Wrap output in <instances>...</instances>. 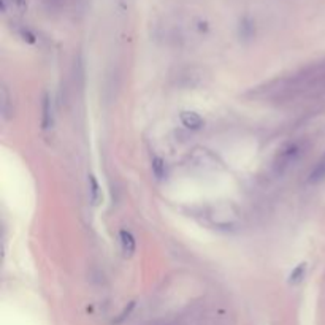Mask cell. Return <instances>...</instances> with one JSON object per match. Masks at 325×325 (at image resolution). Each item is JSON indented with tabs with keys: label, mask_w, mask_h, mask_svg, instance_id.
<instances>
[{
	"label": "cell",
	"mask_w": 325,
	"mask_h": 325,
	"mask_svg": "<svg viewBox=\"0 0 325 325\" xmlns=\"http://www.w3.org/2000/svg\"><path fill=\"white\" fill-rule=\"evenodd\" d=\"M179 119H181L182 125H186L187 129H190V130H199L205 124L203 118L195 111H182Z\"/></svg>",
	"instance_id": "6da1fadb"
},
{
	"label": "cell",
	"mask_w": 325,
	"mask_h": 325,
	"mask_svg": "<svg viewBox=\"0 0 325 325\" xmlns=\"http://www.w3.org/2000/svg\"><path fill=\"white\" fill-rule=\"evenodd\" d=\"M119 241H121V248L125 257H132L133 252L137 249V243H135V238L130 232L127 230H121L119 232Z\"/></svg>",
	"instance_id": "7a4b0ae2"
},
{
	"label": "cell",
	"mask_w": 325,
	"mask_h": 325,
	"mask_svg": "<svg viewBox=\"0 0 325 325\" xmlns=\"http://www.w3.org/2000/svg\"><path fill=\"white\" fill-rule=\"evenodd\" d=\"M298 152H300V149H298V148H296V145L287 146L286 149H282V152L279 154L276 167L281 170V168H284V167H287L289 164H292V162L295 160L296 155H298Z\"/></svg>",
	"instance_id": "3957f363"
},
{
	"label": "cell",
	"mask_w": 325,
	"mask_h": 325,
	"mask_svg": "<svg viewBox=\"0 0 325 325\" xmlns=\"http://www.w3.org/2000/svg\"><path fill=\"white\" fill-rule=\"evenodd\" d=\"M53 124V108H51V98L48 94L43 95L41 102V129H49Z\"/></svg>",
	"instance_id": "277c9868"
},
{
	"label": "cell",
	"mask_w": 325,
	"mask_h": 325,
	"mask_svg": "<svg viewBox=\"0 0 325 325\" xmlns=\"http://www.w3.org/2000/svg\"><path fill=\"white\" fill-rule=\"evenodd\" d=\"M325 179V160L319 162L314 170L309 173V178H308V182H311V184H317V182H321Z\"/></svg>",
	"instance_id": "5b68a950"
},
{
	"label": "cell",
	"mask_w": 325,
	"mask_h": 325,
	"mask_svg": "<svg viewBox=\"0 0 325 325\" xmlns=\"http://www.w3.org/2000/svg\"><path fill=\"white\" fill-rule=\"evenodd\" d=\"M89 189H90V202L97 205L98 200H100V187H98V182L94 175H89Z\"/></svg>",
	"instance_id": "8992f818"
},
{
	"label": "cell",
	"mask_w": 325,
	"mask_h": 325,
	"mask_svg": "<svg viewBox=\"0 0 325 325\" xmlns=\"http://www.w3.org/2000/svg\"><path fill=\"white\" fill-rule=\"evenodd\" d=\"M305 273H306V264H300L291 273V276H289V282H291V284H298V282L305 278Z\"/></svg>",
	"instance_id": "52a82bcc"
},
{
	"label": "cell",
	"mask_w": 325,
	"mask_h": 325,
	"mask_svg": "<svg viewBox=\"0 0 325 325\" xmlns=\"http://www.w3.org/2000/svg\"><path fill=\"white\" fill-rule=\"evenodd\" d=\"M152 172L155 175V178H159V179L165 175V164L160 157L152 159Z\"/></svg>",
	"instance_id": "ba28073f"
},
{
	"label": "cell",
	"mask_w": 325,
	"mask_h": 325,
	"mask_svg": "<svg viewBox=\"0 0 325 325\" xmlns=\"http://www.w3.org/2000/svg\"><path fill=\"white\" fill-rule=\"evenodd\" d=\"M133 306H135V303H133V301H132V303H129V306H127V308H125V309L122 311V314L119 316V319H116V321H115V324H121V322H122V321L125 319V317H129V314L132 313Z\"/></svg>",
	"instance_id": "9c48e42d"
},
{
	"label": "cell",
	"mask_w": 325,
	"mask_h": 325,
	"mask_svg": "<svg viewBox=\"0 0 325 325\" xmlns=\"http://www.w3.org/2000/svg\"><path fill=\"white\" fill-rule=\"evenodd\" d=\"M11 3H15V5L18 6V8L23 10L24 6H26V0H11Z\"/></svg>",
	"instance_id": "30bf717a"
},
{
	"label": "cell",
	"mask_w": 325,
	"mask_h": 325,
	"mask_svg": "<svg viewBox=\"0 0 325 325\" xmlns=\"http://www.w3.org/2000/svg\"><path fill=\"white\" fill-rule=\"evenodd\" d=\"M146 325H175V324L167 322V321H154V322H149V324H146Z\"/></svg>",
	"instance_id": "8fae6325"
}]
</instances>
